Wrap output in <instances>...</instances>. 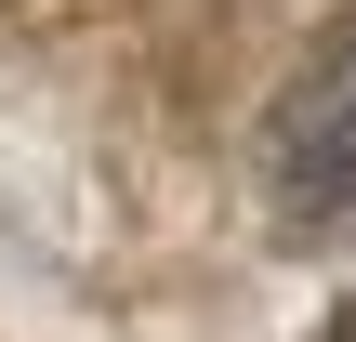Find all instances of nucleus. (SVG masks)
I'll return each instance as SVG.
<instances>
[{
	"label": "nucleus",
	"mask_w": 356,
	"mask_h": 342,
	"mask_svg": "<svg viewBox=\"0 0 356 342\" xmlns=\"http://www.w3.org/2000/svg\"><path fill=\"white\" fill-rule=\"evenodd\" d=\"M264 185H277L304 224H356V13L304 53V79L277 92V119H264Z\"/></svg>",
	"instance_id": "f257e3e1"
}]
</instances>
